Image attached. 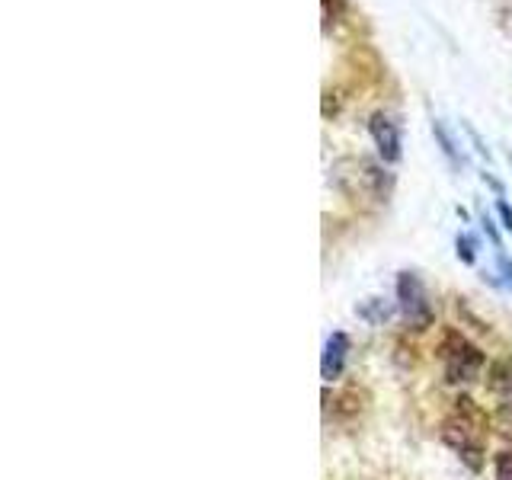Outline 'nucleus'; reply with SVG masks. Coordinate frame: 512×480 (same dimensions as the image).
I'll return each mask as SVG.
<instances>
[{"mask_svg": "<svg viewBox=\"0 0 512 480\" xmlns=\"http://www.w3.org/2000/svg\"><path fill=\"white\" fill-rule=\"evenodd\" d=\"M493 420L487 410L477 404L471 394H458L452 400V410L445 413V420L439 426V439L452 448L458 461L468 468L471 474L484 471V452H487V439H490Z\"/></svg>", "mask_w": 512, "mask_h": 480, "instance_id": "f257e3e1", "label": "nucleus"}, {"mask_svg": "<svg viewBox=\"0 0 512 480\" xmlns=\"http://www.w3.org/2000/svg\"><path fill=\"white\" fill-rule=\"evenodd\" d=\"M333 183L352 202L388 205L394 192V173L384 160L372 157H343L333 164Z\"/></svg>", "mask_w": 512, "mask_h": 480, "instance_id": "f03ea898", "label": "nucleus"}, {"mask_svg": "<svg viewBox=\"0 0 512 480\" xmlns=\"http://www.w3.org/2000/svg\"><path fill=\"white\" fill-rule=\"evenodd\" d=\"M436 356L442 362V372L448 384H474L487 365V352L480 349L468 333H461L458 327H442Z\"/></svg>", "mask_w": 512, "mask_h": 480, "instance_id": "7ed1b4c3", "label": "nucleus"}, {"mask_svg": "<svg viewBox=\"0 0 512 480\" xmlns=\"http://www.w3.org/2000/svg\"><path fill=\"white\" fill-rule=\"evenodd\" d=\"M394 301H397V311L404 317V324L416 333L429 330L436 324V308H432V298H429V288L426 282L416 276V272L404 269L397 272V282H394Z\"/></svg>", "mask_w": 512, "mask_h": 480, "instance_id": "20e7f679", "label": "nucleus"}, {"mask_svg": "<svg viewBox=\"0 0 512 480\" xmlns=\"http://www.w3.org/2000/svg\"><path fill=\"white\" fill-rule=\"evenodd\" d=\"M368 135H372L375 148H378V160H384L388 167L400 164L404 157V138H400V122L391 116V112H372L368 116Z\"/></svg>", "mask_w": 512, "mask_h": 480, "instance_id": "39448f33", "label": "nucleus"}, {"mask_svg": "<svg viewBox=\"0 0 512 480\" xmlns=\"http://www.w3.org/2000/svg\"><path fill=\"white\" fill-rule=\"evenodd\" d=\"M349 352H352V340L349 333L343 330H333L324 343V352H320V378L324 384H336L346 372V362H349Z\"/></svg>", "mask_w": 512, "mask_h": 480, "instance_id": "423d86ee", "label": "nucleus"}, {"mask_svg": "<svg viewBox=\"0 0 512 480\" xmlns=\"http://www.w3.org/2000/svg\"><path fill=\"white\" fill-rule=\"evenodd\" d=\"M432 138H436V144H439L442 157L448 160V167L458 170V173H461L464 167H468V154L461 151V144L455 141L452 128L445 125V119H432Z\"/></svg>", "mask_w": 512, "mask_h": 480, "instance_id": "0eeeda50", "label": "nucleus"}, {"mask_svg": "<svg viewBox=\"0 0 512 480\" xmlns=\"http://www.w3.org/2000/svg\"><path fill=\"white\" fill-rule=\"evenodd\" d=\"M394 314H400L397 301H388V298H365L356 304V317L365 320L368 327H384Z\"/></svg>", "mask_w": 512, "mask_h": 480, "instance_id": "6e6552de", "label": "nucleus"}, {"mask_svg": "<svg viewBox=\"0 0 512 480\" xmlns=\"http://www.w3.org/2000/svg\"><path fill=\"white\" fill-rule=\"evenodd\" d=\"M477 250H480V237L471 231H461L455 237V256L464 266H477Z\"/></svg>", "mask_w": 512, "mask_h": 480, "instance_id": "1a4fd4ad", "label": "nucleus"}, {"mask_svg": "<svg viewBox=\"0 0 512 480\" xmlns=\"http://www.w3.org/2000/svg\"><path fill=\"white\" fill-rule=\"evenodd\" d=\"M493 260H496V279H500V285L506 288V292H512V256L503 250H493Z\"/></svg>", "mask_w": 512, "mask_h": 480, "instance_id": "9d476101", "label": "nucleus"}, {"mask_svg": "<svg viewBox=\"0 0 512 480\" xmlns=\"http://www.w3.org/2000/svg\"><path fill=\"white\" fill-rule=\"evenodd\" d=\"M324 4V32H330L336 23L343 20V13H346V0H320Z\"/></svg>", "mask_w": 512, "mask_h": 480, "instance_id": "9b49d317", "label": "nucleus"}, {"mask_svg": "<svg viewBox=\"0 0 512 480\" xmlns=\"http://www.w3.org/2000/svg\"><path fill=\"white\" fill-rule=\"evenodd\" d=\"M493 426L500 429V436H503L506 442H512V404H509V400H503V404L496 407V420H493Z\"/></svg>", "mask_w": 512, "mask_h": 480, "instance_id": "f8f14e48", "label": "nucleus"}, {"mask_svg": "<svg viewBox=\"0 0 512 480\" xmlns=\"http://www.w3.org/2000/svg\"><path fill=\"white\" fill-rule=\"evenodd\" d=\"M480 228H484V234H487V240H490V247H493V250H503V234H500V224H496L493 215L480 212Z\"/></svg>", "mask_w": 512, "mask_h": 480, "instance_id": "ddd939ff", "label": "nucleus"}, {"mask_svg": "<svg viewBox=\"0 0 512 480\" xmlns=\"http://www.w3.org/2000/svg\"><path fill=\"white\" fill-rule=\"evenodd\" d=\"M493 480H512V452L493 455Z\"/></svg>", "mask_w": 512, "mask_h": 480, "instance_id": "4468645a", "label": "nucleus"}, {"mask_svg": "<svg viewBox=\"0 0 512 480\" xmlns=\"http://www.w3.org/2000/svg\"><path fill=\"white\" fill-rule=\"evenodd\" d=\"M461 125H464V132H468V138H471V144H474V151L490 164V148L484 144V138H480V132H477V128H474L471 122H461Z\"/></svg>", "mask_w": 512, "mask_h": 480, "instance_id": "2eb2a0df", "label": "nucleus"}, {"mask_svg": "<svg viewBox=\"0 0 512 480\" xmlns=\"http://www.w3.org/2000/svg\"><path fill=\"white\" fill-rule=\"evenodd\" d=\"M496 218H500V228L512 234V205L506 202V196L496 199Z\"/></svg>", "mask_w": 512, "mask_h": 480, "instance_id": "dca6fc26", "label": "nucleus"}, {"mask_svg": "<svg viewBox=\"0 0 512 480\" xmlns=\"http://www.w3.org/2000/svg\"><path fill=\"white\" fill-rule=\"evenodd\" d=\"M480 180H484V183H487V186H490V189L496 192V199H500V196H506V186H503L500 180H496L493 173H487V170H484V173H480Z\"/></svg>", "mask_w": 512, "mask_h": 480, "instance_id": "f3484780", "label": "nucleus"}]
</instances>
